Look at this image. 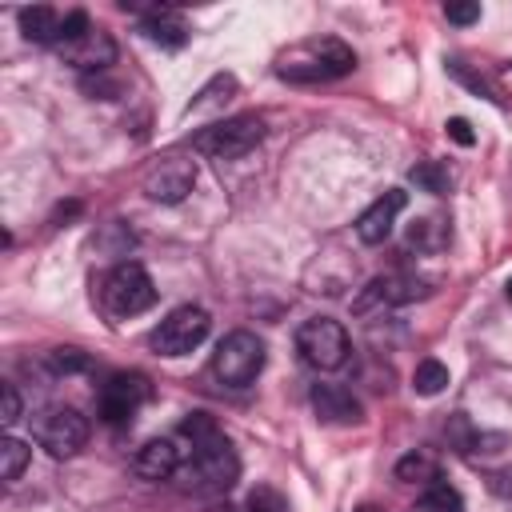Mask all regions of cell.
<instances>
[{
  "instance_id": "cell-5",
  "label": "cell",
  "mask_w": 512,
  "mask_h": 512,
  "mask_svg": "<svg viewBox=\"0 0 512 512\" xmlns=\"http://www.w3.org/2000/svg\"><path fill=\"white\" fill-rule=\"evenodd\" d=\"M296 352L316 372L344 368L348 364V332L328 316H312L296 328Z\"/></svg>"
},
{
  "instance_id": "cell-10",
  "label": "cell",
  "mask_w": 512,
  "mask_h": 512,
  "mask_svg": "<svg viewBox=\"0 0 512 512\" xmlns=\"http://www.w3.org/2000/svg\"><path fill=\"white\" fill-rule=\"evenodd\" d=\"M36 440L40 448H48L56 460L64 456H76L88 440V420L76 412V408H48L40 420H36Z\"/></svg>"
},
{
  "instance_id": "cell-14",
  "label": "cell",
  "mask_w": 512,
  "mask_h": 512,
  "mask_svg": "<svg viewBox=\"0 0 512 512\" xmlns=\"http://www.w3.org/2000/svg\"><path fill=\"white\" fill-rule=\"evenodd\" d=\"M308 400H312V412H316L324 424H360V420H364L360 400H356L348 388H340V384H316Z\"/></svg>"
},
{
  "instance_id": "cell-13",
  "label": "cell",
  "mask_w": 512,
  "mask_h": 512,
  "mask_svg": "<svg viewBox=\"0 0 512 512\" xmlns=\"http://www.w3.org/2000/svg\"><path fill=\"white\" fill-rule=\"evenodd\" d=\"M404 204H408V196H404L400 188H388L380 200H372V204L360 212V220H356V236H360L364 244H384Z\"/></svg>"
},
{
  "instance_id": "cell-8",
  "label": "cell",
  "mask_w": 512,
  "mask_h": 512,
  "mask_svg": "<svg viewBox=\"0 0 512 512\" xmlns=\"http://www.w3.org/2000/svg\"><path fill=\"white\" fill-rule=\"evenodd\" d=\"M432 292V280L424 276H408V272H388V276H376L360 288V296L352 300V312L356 316H368L376 308H396V304H412L420 296Z\"/></svg>"
},
{
  "instance_id": "cell-1",
  "label": "cell",
  "mask_w": 512,
  "mask_h": 512,
  "mask_svg": "<svg viewBox=\"0 0 512 512\" xmlns=\"http://www.w3.org/2000/svg\"><path fill=\"white\" fill-rule=\"evenodd\" d=\"M180 436L192 440V456L176 468V484L196 496L228 492L240 476V456L228 444V436L220 432V424L208 412H188L180 424Z\"/></svg>"
},
{
  "instance_id": "cell-9",
  "label": "cell",
  "mask_w": 512,
  "mask_h": 512,
  "mask_svg": "<svg viewBox=\"0 0 512 512\" xmlns=\"http://www.w3.org/2000/svg\"><path fill=\"white\" fill-rule=\"evenodd\" d=\"M148 396H152L148 376H140V372H116V376H108V384H104L100 396H96V416H100L104 424L120 428V424H128V420L140 412V404H144Z\"/></svg>"
},
{
  "instance_id": "cell-11",
  "label": "cell",
  "mask_w": 512,
  "mask_h": 512,
  "mask_svg": "<svg viewBox=\"0 0 512 512\" xmlns=\"http://www.w3.org/2000/svg\"><path fill=\"white\" fill-rule=\"evenodd\" d=\"M192 184H196V164L184 160V156H164L144 176V192L156 204H180L192 192Z\"/></svg>"
},
{
  "instance_id": "cell-27",
  "label": "cell",
  "mask_w": 512,
  "mask_h": 512,
  "mask_svg": "<svg viewBox=\"0 0 512 512\" xmlns=\"http://www.w3.org/2000/svg\"><path fill=\"white\" fill-rule=\"evenodd\" d=\"M444 128H448V136H452L460 148H472V144H476V132H472V124H468L464 116H452Z\"/></svg>"
},
{
  "instance_id": "cell-22",
  "label": "cell",
  "mask_w": 512,
  "mask_h": 512,
  "mask_svg": "<svg viewBox=\"0 0 512 512\" xmlns=\"http://www.w3.org/2000/svg\"><path fill=\"white\" fill-rule=\"evenodd\" d=\"M408 176H412V184H416V188H424V192H432V196L448 192V184H452L448 168H444V164H436V160H424V164H416Z\"/></svg>"
},
{
  "instance_id": "cell-32",
  "label": "cell",
  "mask_w": 512,
  "mask_h": 512,
  "mask_svg": "<svg viewBox=\"0 0 512 512\" xmlns=\"http://www.w3.org/2000/svg\"><path fill=\"white\" fill-rule=\"evenodd\" d=\"M508 296H512V276H508Z\"/></svg>"
},
{
  "instance_id": "cell-21",
  "label": "cell",
  "mask_w": 512,
  "mask_h": 512,
  "mask_svg": "<svg viewBox=\"0 0 512 512\" xmlns=\"http://www.w3.org/2000/svg\"><path fill=\"white\" fill-rule=\"evenodd\" d=\"M0 472H4V480L12 484V480H20V472L28 468V460H32V448L24 444V440H16V436H4V444H0Z\"/></svg>"
},
{
  "instance_id": "cell-3",
  "label": "cell",
  "mask_w": 512,
  "mask_h": 512,
  "mask_svg": "<svg viewBox=\"0 0 512 512\" xmlns=\"http://www.w3.org/2000/svg\"><path fill=\"white\" fill-rule=\"evenodd\" d=\"M100 300H104V312L124 320V316H140L156 304V284L152 276L144 272V264L136 260H120L108 276H104V288H100Z\"/></svg>"
},
{
  "instance_id": "cell-12",
  "label": "cell",
  "mask_w": 512,
  "mask_h": 512,
  "mask_svg": "<svg viewBox=\"0 0 512 512\" xmlns=\"http://www.w3.org/2000/svg\"><path fill=\"white\" fill-rule=\"evenodd\" d=\"M56 52H60L64 64H72V68H80V72L92 76V72H104V68L116 60V40H112L104 28H88L84 36L60 44Z\"/></svg>"
},
{
  "instance_id": "cell-20",
  "label": "cell",
  "mask_w": 512,
  "mask_h": 512,
  "mask_svg": "<svg viewBox=\"0 0 512 512\" xmlns=\"http://www.w3.org/2000/svg\"><path fill=\"white\" fill-rule=\"evenodd\" d=\"M412 388L420 396H440L448 388V368L440 360H420L416 372H412Z\"/></svg>"
},
{
  "instance_id": "cell-25",
  "label": "cell",
  "mask_w": 512,
  "mask_h": 512,
  "mask_svg": "<svg viewBox=\"0 0 512 512\" xmlns=\"http://www.w3.org/2000/svg\"><path fill=\"white\" fill-rule=\"evenodd\" d=\"M48 364H52V372H84L88 368V356L80 348H52L48 352Z\"/></svg>"
},
{
  "instance_id": "cell-30",
  "label": "cell",
  "mask_w": 512,
  "mask_h": 512,
  "mask_svg": "<svg viewBox=\"0 0 512 512\" xmlns=\"http://www.w3.org/2000/svg\"><path fill=\"white\" fill-rule=\"evenodd\" d=\"M408 512H436V508H432V504H424V500H416V504H412Z\"/></svg>"
},
{
  "instance_id": "cell-23",
  "label": "cell",
  "mask_w": 512,
  "mask_h": 512,
  "mask_svg": "<svg viewBox=\"0 0 512 512\" xmlns=\"http://www.w3.org/2000/svg\"><path fill=\"white\" fill-rule=\"evenodd\" d=\"M444 240H448V228H444L440 220H416V224L408 228V244L420 248V252H432V248H440Z\"/></svg>"
},
{
  "instance_id": "cell-2",
  "label": "cell",
  "mask_w": 512,
  "mask_h": 512,
  "mask_svg": "<svg viewBox=\"0 0 512 512\" xmlns=\"http://www.w3.org/2000/svg\"><path fill=\"white\" fill-rule=\"evenodd\" d=\"M356 68V52L336 40V36H324V40H312L304 48H296L292 56L280 60V76L284 80H296V84H316V80H336V76H348Z\"/></svg>"
},
{
  "instance_id": "cell-4",
  "label": "cell",
  "mask_w": 512,
  "mask_h": 512,
  "mask_svg": "<svg viewBox=\"0 0 512 512\" xmlns=\"http://www.w3.org/2000/svg\"><path fill=\"white\" fill-rule=\"evenodd\" d=\"M260 368H264V340L244 328L228 332L212 352V372L228 388H248L260 376Z\"/></svg>"
},
{
  "instance_id": "cell-26",
  "label": "cell",
  "mask_w": 512,
  "mask_h": 512,
  "mask_svg": "<svg viewBox=\"0 0 512 512\" xmlns=\"http://www.w3.org/2000/svg\"><path fill=\"white\" fill-rule=\"evenodd\" d=\"M448 72H452V76H456L460 84H468V88H476L480 96H488L492 104H500V96H496V88H492V84H488L484 76H476V72H468V68L460 64V60H448Z\"/></svg>"
},
{
  "instance_id": "cell-28",
  "label": "cell",
  "mask_w": 512,
  "mask_h": 512,
  "mask_svg": "<svg viewBox=\"0 0 512 512\" xmlns=\"http://www.w3.org/2000/svg\"><path fill=\"white\" fill-rule=\"evenodd\" d=\"M444 16H448L452 24H476V20H480V4H448Z\"/></svg>"
},
{
  "instance_id": "cell-18",
  "label": "cell",
  "mask_w": 512,
  "mask_h": 512,
  "mask_svg": "<svg viewBox=\"0 0 512 512\" xmlns=\"http://www.w3.org/2000/svg\"><path fill=\"white\" fill-rule=\"evenodd\" d=\"M396 480H400V484H420V488H428L432 480H440V464H436V456H428L424 448H416V452H408V456L396 460Z\"/></svg>"
},
{
  "instance_id": "cell-7",
  "label": "cell",
  "mask_w": 512,
  "mask_h": 512,
  "mask_svg": "<svg viewBox=\"0 0 512 512\" xmlns=\"http://www.w3.org/2000/svg\"><path fill=\"white\" fill-rule=\"evenodd\" d=\"M208 328H212V320H208L204 308L180 304V308H172V312L160 320V328L152 332V348H156L160 356H188L192 348L204 344Z\"/></svg>"
},
{
  "instance_id": "cell-31",
  "label": "cell",
  "mask_w": 512,
  "mask_h": 512,
  "mask_svg": "<svg viewBox=\"0 0 512 512\" xmlns=\"http://www.w3.org/2000/svg\"><path fill=\"white\" fill-rule=\"evenodd\" d=\"M356 512H380V508H376V504H360Z\"/></svg>"
},
{
  "instance_id": "cell-19",
  "label": "cell",
  "mask_w": 512,
  "mask_h": 512,
  "mask_svg": "<svg viewBox=\"0 0 512 512\" xmlns=\"http://www.w3.org/2000/svg\"><path fill=\"white\" fill-rule=\"evenodd\" d=\"M236 92V76L232 72H220V76H212L200 92H196V100L188 104V112H204V108H216L220 100H228Z\"/></svg>"
},
{
  "instance_id": "cell-29",
  "label": "cell",
  "mask_w": 512,
  "mask_h": 512,
  "mask_svg": "<svg viewBox=\"0 0 512 512\" xmlns=\"http://www.w3.org/2000/svg\"><path fill=\"white\" fill-rule=\"evenodd\" d=\"M4 424H16L20 420V392H16V384H4V416H0Z\"/></svg>"
},
{
  "instance_id": "cell-6",
  "label": "cell",
  "mask_w": 512,
  "mask_h": 512,
  "mask_svg": "<svg viewBox=\"0 0 512 512\" xmlns=\"http://www.w3.org/2000/svg\"><path fill=\"white\" fill-rule=\"evenodd\" d=\"M260 140H264V120L256 112H244V116H228V120L204 128L196 136V152H204L212 160H236V156H248Z\"/></svg>"
},
{
  "instance_id": "cell-24",
  "label": "cell",
  "mask_w": 512,
  "mask_h": 512,
  "mask_svg": "<svg viewBox=\"0 0 512 512\" xmlns=\"http://www.w3.org/2000/svg\"><path fill=\"white\" fill-rule=\"evenodd\" d=\"M248 512H288V500H284L276 488L256 484V488L248 492Z\"/></svg>"
},
{
  "instance_id": "cell-15",
  "label": "cell",
  "mask_w": 512,
  "mask_h": 512,
  "mask_svg": "<svg viewBox=\"0 0 512 512\" xmlns=\"http://www.w3.org/2000/svg\"><path fill=\"white\" fill-rule=\"evenodd\" d=\"M132 468L140 480H172L180 468V448L172 440H148L144 448H136Z\"/></svg>"
},
{
  "instance_id": "cell-17",
  "label": "cell",
  "mask_w": 512,
  "mask_h": 512,
  "mask_svg": "<svg viewBox=\"0 0 512 512\" xmlns=\"http://www.w3.org/2000/svg\"><path fill=\"white\" fill-rule=\"evenodd\" d=\"M20 28L28 40L36 44H60V28H64V16L48 4H36V8H24L20 12Z\"/></svg>"
},
{
  "instance_id": "cell-16",
  "label": "cell",
  "mask_w": 512,
  "mask_h": 512,
  "mask_svg": "<svg viewBox=\"0 0 512 512\" xmlns=\"http://www.w3.org/2000/svg\"><path fill=\"white\" fill-rule=\"evenodd\" d=\"M140 32H144L148 40L164 44V48H180V44L188 40L184 20H180V16H176V8H168V4H152V8H144Z\"/></svg>"
}]
</instances>
